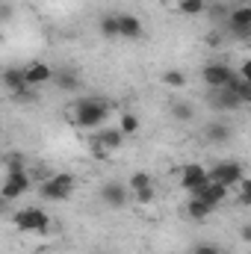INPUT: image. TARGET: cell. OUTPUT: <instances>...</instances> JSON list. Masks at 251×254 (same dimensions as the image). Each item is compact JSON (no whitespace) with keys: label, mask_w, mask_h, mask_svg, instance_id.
Here are the masks:
<instances>
[{"label":"cell","mask_w":251,"mask_h":254,"mask_svg":"<svg viewBox=\"0 0 251 254\" xmlns=\"http://www.w3.org/2000/svg\"><path fill=\"white\" fill-rule=\"evenodd\" d=\"M110 110H113V104L104 101V98H80V101L74 104L71 119H74L77 127H101L107 122Z\"/></svg>","instance_id":"cell-1"},{"label":"cell","mask_w":251,"mask_h":254,"mask_svg":"<svg viewBox=\"0 0 251 254\" xmlns=\"http://www.w3.org/2000/svg\"><path fill=\"white\" fill-rule=\"evenodd\" d=\"M15 228L24 231V234H45L51 228V216L42 210V207H21L15 216H12Z\"/></svg>","instance_id":"cell-2"},{"label":"cell","mask_w":251,"mask_h":254,"mask_svg":"<svg viewBox=\"0 0 251 254\" xmlns=\"http://www.w3.org/2000/svg\"><path fill=\"white\" fill-rule=\"evenodd\" d=\"M74 175H68V172H60V175H51V178H45L42 181V187H39V195L42 198H48V201H68L71 198V192H74Z\"/></svg>","instance_id":"cell-3"},{"label":"cell","mask_w":251,"mask_h":254,"mask_svg":"<svg viewBox=\"0 0 251 254\" xmlns=\"http://www.w3.org/2000/svg\"><path fill=\"white\" fill-rule=\"evenodd\" d=\"M207 178H210L213 184L225 187V190H234V187L246 178V169H243V163H237V160H222V163H216L213 169H207Z\"/></svg>","instance_id":"cell-4"},{"label":"cell","mask_w":251,"mask_h":254,"mask_svg":"<svg viewBox=\"0 0 251 254\" xmlns=\"http://www.w3.org/2000/svg\"><path fill=\"white\" fill-rule=\"evenodd\" d=\"M27 190H30V175H27V169H24V166H9L6 181H3V187H0L3 201H15V198H21Z\"/></svg>","instance_id":"cell-5"},{"label":"cell","mask_w":251,"mask_h":254,"mask_svg":"<svg viewBox=\"0 0 251 254\" xmlns=\"http://www.w3.org/2000/svg\"><path fill=\"white\" fill-rule=\"evenodd\" d=\"M201 77H204V83H207L210 89H228V86L237 80V71L228 63H210V65H204Z\"/></svg>","instance_id":"cell-6"},{"label":"cell","mask_w":251,"mask_h":254,"mask_svg":"<svg viewBox=\"0 0 251 254\" xmlns=\"http://www.w3.org/2000/svg\"><path fill=\"white\" fill-rule=\"evenodd\" d=\"M207 181H210V178H207V169H204V166H198V163H189V166L181 169V187H184L189 195H195V192L201 190Z\"/></svg>","instance_id":"cell-7"},{"label":"cell","mask_w":251,"mask_h":254,"mask_svg":"<svg viewBox=\"0 0 251 254\" xmlns=\"http://www.w3.org/2000/svg\"><path fill=\"white\" fill-rule=\"evenodd\" d=\"M51 80H54V68L48 63H30L24 68V83H27V89L45 86V83H51Z\"/></svg>","instance_id":"cell-8"},{"label":"cell","mask_w":251,"mask_h":254,"mask_svg":"<svg viewBox=\"0 0 251 254\" xmlns=\"http://www.w3.org/2000/svg\"><path fill=\"white\" fill-rule=\"evenodd\" d=\"M228 27H231L234 36L246 39V36L251 33V6H237V9H231V15H228Z\"/></svg>","instance_id":"cell-9"},{"label":"cell","mask_w":251,"mask_h":254,"mask_svg":"<svg viewBox=\"0 0 251 254\" xmlns=\"http://www.w3.org/2000/svg\"><path fill=\"white\" fill-rule=\"evenodd\" d=\"M127 198H130V190H127L125 184H104V190H101V201L107 204V207H113V210H119V207H125Z\"/></svg>","instance_id":"cell-10"},{"label":"cell","mask_w":251,"mask_h":254,"mask_svg":"<svg viewBox=\"0 0 251 254\" xmlns=\"http://www.w3.org/2000/svg\"><path fill=\"white\" fill-rule=\"evenodd\" d=\"M0 83L12 92V95H18V98H24L30 89H27V83H24V68H3V74H0Z\"/></svg>","instance_id":"cell-11"},{"label":"cell","mask_w":251,"mask_h":254,"mask_svg":"<svg viewBox=\"0 0 251 254\" xmlns=\"http://www.w3.org/2000/svg\"><path fill=\"white\" fill-rule=\"evenodd\" d=\"M228 192H231V190H225V187H219V184L207 181V184H204L201 190L195 192L192 198H198V201H204L207 207H213V210H216V207H219V204H222V201L228 198Z\"/></svg>","instance_id":"cell-12"},{"label":"cell","mask_w":251,"mask_h":254,"mask_svg":"<svg viewBox=\"0 0 251 254\" xmlns=\"http://www.w3.org/2000/svg\"><path fill=\"white\" fill-rule=\"evenodd\" d=\"M119 39H139L142 36V21L136 15H127V12H119Z\"/></svg>","instance_id":"cell-13"},{"label":"cell","mask_w":251,"mask_h":254,"mask_svg":"<svg viewBox=\"0 0 251 254\" xmlns=\"http://www.w3.org/2000/svg\"><path fill=\"white\" fill-rule=\"evenodd\" d=\"M95 142H98L107 154H113V151H119V148L125 145V136H122L119 127H110V130H101V133L95 136Z\"/></svg>","instance_id":"cell-14"},{"label":"cell","mask_w":251,"mask_h":254,"mask_svg":"<svg viewBox=\"0 0 251 254\" xmlns=\"http://www.w3.org/2000/svg\"><path fill=\"white\" fill-rule=\"evenodd\" d=\"M213 92H216V95H213V107H216V110H240V107H243L231 86H228V89H213Z\"/></svg>","instance_id":"cell-15"},{"label":"cell","mask_w":251,"mask_h":254,"mask_svg":"<svg viewBox=\"0 0 251 254\" xmlns=\"http://www.w3.org/2000/svg\"><path fill=\"white\" fill-rule=\"evenodd\" d=\"M210 213H213V207H207L204 201H198V198H189L187 201V216L192 222H204Z\"/></svg>","instance_id":"cell-16"},{"label":"cell","mask_w":251,"mask_h":254,"mask_svg":"<svg viewBox=\"0 0 251 254\" xmlns=\"http://www.w3.org/2000/svg\"><path fill=\"white\" fill-rule=\"evenodd\" d=\"M207 139L216 142V145H222V142L231 139V127L225 125V122H213V125L207 127Z\"/></svg>","instance_id":"cell-17"},{"label":"cell","mask_w":251,"mask_h":254,"mask_svg":"<svg viewBox=\"0 0 251 254\" xmlns=\"http://www.w3.org/2000/svg\"><path fill=\"white\" fill-rule=\"evenodd\" d=\"M54 83L65 89V92H74V89H80V80H77V74L74 71H57L54 74Z\"/></svg>","instance_id":"cell-18"},{"label":"cell","mask_w":251,"mask_h":254,"mask_svg":"<svg viewBox=\"0 0 251 254\" xmlns=\"http://www.w3.org/2000/svg\"><path fill=\"white\" fill-rule=\"evenodd\" d=\"M98 30H101L104 39H119V18L116 15H104L101 24H98Z\"/></svg>","instance_id":"cell-19"},{"label":"cell","mask_w":251,"mask_h":254,"mask_svg":"<svg viewBox=\"0 0 251 254\" xmlns=\"http://www.w3.org/2000/svg\"><path fill=\"white\" fill-rule=\"evenodd\" d=\"M148 187H154V178H151L148 172H133V175H130V184H127V190L130 192L148 190Z\"/></svg>","instance_id":"cell-20"},{"label":"cell","mask_w":251,"mask_h":254,"mask_svg":"<svg viewBox=\"0 0 251 254\" xmlns=\"http://www.w3.org/2000/svg\"><path fill=\"white\" fill-rule=\"evenodd\" d=\"M172 116H175L178 122H192L195 110H192V104H189V101H172Z\"/></svg>","instance_id":"cell-21"},{"label":"cell","mask_w":251,"mask_h":254,"mask_svg":"<svg viewBox=\"0 0 251 254\" xmlns=\"http://www.w3.org/2000/svg\"><path fill=\"white\" fill-rule=\"evenodd\" d=\"M204 9H207L204 0H178V12H181V15H189V18H192V15H201Z\"/></svg>","instance_id":"cell-22"},{"label":"cell","mask_w":251,"mask_h":254,"mask_svg":"<svg viewBox=\"0 0 251 254\" xmlns=\"http://www.w3.org/2000/svg\"><path fill=\"white\" fill-rule=\"evenodd\" d=\"M163 83H166L169 89H184V86H187V74L178 71V68H169V71L163 74Z\"/></svg>","instance_id":"cell-23"},{"label":"cell","mask_w":251,"mask_h":254,"mask_svg":"<svg viewBox=\"0 0 251 254\" xmlns=\"http://www.w3.org/2000/svg\"><path fill=\"white\" fill-rule=\"evenodd\" d=\"M119 130H122V136H133V133L139 130V116L125 113V116H122V122H119Z\"/></svg>","instance_id":"cell-24"},{"label":"cell","mask_w":251,"mask_h":254,"mask_svg":"<svg viewBox=\"0 0 251 254\" xmlns=\"http://www.w3.org/2000/svg\"><path fill=\"white\" fill-rule=\"evenodd\" d=\"M192 254H225L216 243H198L195 249H192Z\"/></svg>","instance_id":"cell-25"},{"label":"cell","mask_w":251,"mask_h":254,"mask_svg":"<svg viewBox=\"0 0 251 254\" xmlns=\"http://www.w3.org/2000/svg\"><path fill=\"white\" fill-rule=\"evenodd\" d=\"M154 195H157V187H148V190L133 192V198H136L139 204H151V201H154Z\"/></svg>","instance_id":"cell-26"},{"label":"cell","mask_w":251,"mask_h":254,"mask_svg":"<svg viewBox=\"0 0 251 254\" xmlns=\"http://www.w3.org/2000/svg\"><path fill=\"white\" fill-rule=\"evenodd\" d=\"M249 240H251V228L246 225V228H243V243H249Z\"/></svg>","instance_id":"cell-27"},{"label":"cell","mask_w":251,"mask_h":254,"mask_svg":"<svg viewBox=\"0 0 251 254\" xmlns=\"http://www.w3.org/2000/svg\"><path fill=\"white\" fill-rule=\"evenodd\" d=\"M3 207H6V201H3V195H0V210H3Z\"/></svg>","instance_id":"cell-28"}]
</instances>
